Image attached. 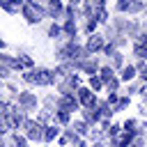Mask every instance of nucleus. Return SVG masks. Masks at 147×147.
Returning a JSON list of instances; mask_svg holds the SVG:
<instances>
[{
  "mask_svg": "<svg viewBox=\"0 0 147 147\" xmlns=\"http://www.w3.org/2000/svg\"><path fill=\"white\" fill-rule=\"evenodd\" d=\"M78 92H80V101H83V103H87V106L94 103V96L90 94V90H78Z\"/></svg>",
  "mask_w": 147,
  "mask_h": 147,
  "instance_id": "1",
  "label": "nucleus"
},
{
  "mask_svg": "<svg viewBox=\"0 0 147 147\" xmlns=\"http://www.w3.org/2000/svg\"><path fill=\"white\" fill-rule=\"evenodd\" d=\"M133 74H136V69H133V67H124L122 78H124V80H129V78H133Z\"/></svg>",
  "mask_w": 147,
  "mask_h": 147,
  "instance_id": "2",
  "label": "nucleus"
},
{
  "mask_svg": "<svg viewBox=\"0 0 147 147\" xmlns=\"http://www.w3.org/2000/svg\"><path fill=\"white\" fill-rule=\"evenodd\" d=\"M87 46L96 51V48H101V39H99V37H94V39H90V44H87Z\"/></svg>",
  "mask_w": 147,
  "mask_h": 147,
  "instance_id": "3",
  "label": "nucleus"
},
{
  "mask_svg": "<svg viewBox=\"0 0 147 147\" xmlns=\"http://www.w3.org/2000/svg\"><path fill=\"white\" fill-rule=\"evenodd\" d=\"M101 76H103V80H113V69H101Z\"/></svg>",
  "mask_w": 147,
  "mask_h": 147,
  "instance_id": "4",
  "label": "nucleus"
},
{
  "mask_svg": "<svg viewBox=\"0 0 147 147\" xmlns=\"http://www.w3.org/2000/svg\"><path fill=\"white\" fill-rule=\"evenodd\" d=\"M57 34H60V28L53 25V28H51V37H57Z\"/></svg>",
  "mask_w": 147,
  "mask_h": 147,
  "instance_id": "5",
  "label": "nucleus"
},
{
  "mask_svg": "<svg viewBox=\"0 0 147 147\" xmlns=\"http://www.w3.org/2000/svg\"><path fill=\"white\" fill-rule=\"evenodd\" d=\"M90 85H92V87H101V80H99V78H92Z\"/></svg>",
  "mask_w": 147,
  "mask_h": 147,
  "instance_id": "6",
  "label": "nucleus"
}]
</instances>
